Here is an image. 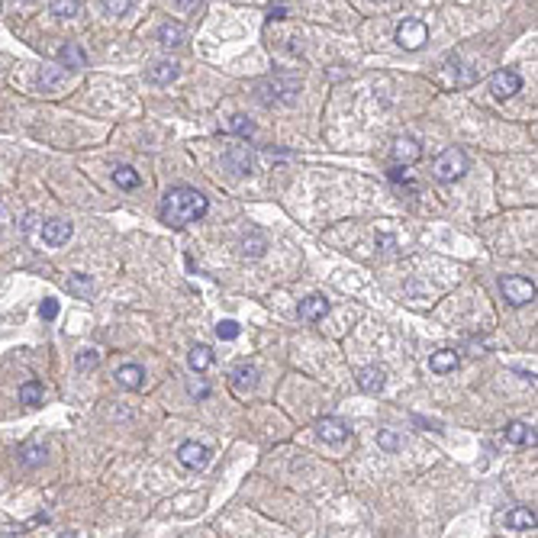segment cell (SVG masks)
<instances>
[{"mask_svg":"<svg viewBox=\"0 0 538 538\" xmlns=\"http://www.w3.org/2000/svg\"><path fill=\"white\" fill-rule=\"evenodd\" d=\"M233 384H235V390L239 393L252 390L255 384H258V371H255L252 364H239V368L233 371Z\"/></svg>","mask_w":538,"mask_h":538,"instance_id":"cell-22","label":"cell"},{"mask_svg":"<svg viewBox=\"0 0 538 538\" xmlns=\"http://www.w3.org/2000/svg\"><path fill=\"white\" fill-rule=\"evenodd\" d=\"M384 384H387L384 368H377V364H364V368H358V387L364 393H380L384 390Z\"/></svg>","mask_w":538,"mask_h":538,"instance_id":"cell-13","label":"cell"},{"mask_svg":"<svg viewBox=\"0 0 538 538\" xmlns=\"http://www.w3.org/2000/svg\"><path fill=\"white\" fill-rule=\"evenodd\" d=\"M178 74H180L178 62H155L148 68V81L152 84H171V81H178Z\"/></svg>","mask_w":538,"mask_h":538,"instance_id":"cell-17","label":"cell"},{"mask_svg":"<svg viewBox=\"0 0 538 538\" xmlns=\"http://www.w3.org/2000/svg\"><path fill=\"white\" fill-rule=\"evenodd\" d=\"M377 445L384 448V452H400L406 442H403V435L397 432V429H380V432H377Z\"/></svg>","mask_w":538,"mask_h":538,"instance_id":"cell-28","label":"cell"},{"mask_svg":"<svg viewBox=\"0 0 538 538\" xmlns=\"http://www.w3.org/2000/svg\"><path fill=\"white\" fill-rule=\"evenodd\" d=\"M62 78H65L62 68H52V71H45V74H43V87H45V91H55V87L62 84Z\"/></svg>","mask_w":538,"mask_h":538,"instance_id":"cell-34","label":"cell"},{"mask_svg":"<svg viewBox=\"0 0 538 538\" xmlns=\"http://www.w3.org/2000/svg\"><path fill=\"white\" fill-rule=\"evenodd\" d=\"M222 165L233 171V174L245 178V174H252L255 159H252V152H248V145H233V148L222 152Z\"/></svg>","mask_w":538,"mask_h":538,"instance_id":"cell-9","label":"cell"},{"mask_svg":"<svg viewBox=\"0 0 538 538\" xmlns=\"http://www.w3.org/2000/svg\"><path fill=\"white\" fill-rule=\"evenodd\" d=\"M390 159H393V165H400V168H410V165H416V161L422 159V145L416 142V139H410V136L393 139Z\"/></svg>","mask_w":538,"mask_h":538,"instance_id":"cell-6","label":"cell"},{"mask_svg":"<svg viewBox=\"0 0 538 538\" xmlns=\"http://www.w3.org/2000/svg\"><path fill=\"white\" fill-rule=\"evenodd\" d=\"M20 461L26 467H39L45 461V448H43V445H23V448H20Z\"/></svg>","mask_w":538,"mask_h":538,"instance_id":"cell-29","label":"cell"},{"mask_svg":"<svg viewBox=\"0 0 538 538\" xmlns=\"http://www.w3.org/2000/svg\"><path fill=\"white\" fill-rule=\"evenodd\" d=\"M184 39H187V32H184V26L174 20L161 23L159 26V43L165 45V49H178V45H184Z\"/></svg>","mask_w":538,"mask_h":538,"instance_id":"cell-16","label":"cell"},{"mask_svg":"<svg viewBox=\"0 0 538 538\" xmlns=\"http://www.w3.org/2000/svg\"><path fill=\"white\" fill-rule=\"evenodd\" d=\"M519 87H522V78L516 71H509V68H500V71L490 78V94L496 100H509L513 94H519Z\"/></svg>","mask_w":538,"mask_h":538,"instance_id":"cell-7","label":"cell"},{"mask_svg":"<svg viewBox=\"0 0 538 538\" xmlns=\"http://www.w3.org/2000/svg\"><path fill=\"white\" fill-rule=\"evenodd\" d=\"M78 368L81 371H94L97 364H100V355H97V351H91V349H84V351H78Z\"/></svg>","mask_w":538,"mask_h":538,"instance_id":"cell-32","label":"cell"},{"mask_svg":"<svg viewBox=\"0 0 538 538\" xmlns=\"http://www.w3.org/2000/svg\"><path fill=\"white\" fill-rule=\"evenodd\" d=\"M20 403L23 406H39L43 403V384L39 380H26L20 387Z\"/></svg>","mask_w":538,"mask_h":538,"instance_id":"cell-26","label":"cell"},{"mask_svg":"<svg viewBox=\"0 0 538 538\" xmlns=\"http://www.w3.org/2000/svg\"><path fill=\"white\" fill-rule=\"evenodd\" d=\"M58 62L65 65V68H74V71H81V68H87V52L81 49L78 43H65L62 49H58Z\"/></svg>","mask_w":538,"mask_h":538,"instance_id":"cell-15","label":"cell"},{"mask_svg":"<svg viewBox=\"0 0 538 538\" xmlns=\"http://www.w3.org/2000/svg\"><path fill=\"white\" fill-rule=\"evenodd\" d=\"M467 174V155L461 148H445L442 155L432 161V178L438 184H454Z\"/></svg>","mask_w":538,"mask_h":538,"instance_id":"cell-3","label":"cell"},{"mask_svg":"<svg viewBox=\"0 0 538 538\" xmlns=\"http://www.w3.org/2000/svg\"><path fill=\"white\" fill-rule=\"evenodd\" d=\"M187 364H190V371L203 374V371L213 364V351L207 349V345H194V349H190V355H187Z\"/></svg>","mask_w":538,"mask_h":538,"instance_id":"cell-23","label":"cell"},{"mask_svg":"<svg viewBox=\"0 0 538 538\" xmlns=\"http://www.w3.org/2000/svg\"><path fill=\"white\" fill-rule=\"evenodd\" d=\"M210 210V200L203 197L197 187H171L165 197H161V207H159V216L161 222H168L171 229H184L187 222H197L207 216Z\"/></svg>","mask_w":538,"mask_h":538,"instance_id":"cell-1","label":"cell"},{"mask_svg":"<svg viewBox=\"0 0 538 538\" xmlns=\"http://www.w3.org/2000/svg\"><path fill=\"white\" fill-rule=\"evenodd\" d=\"M500 294H503V300H506L509 306H526L538 296V290L528 277L513 274V277H503V281H500Z\"/></svg>","mask_w":538,"mask_h":538,"instance_id":"cell-4","label":"cell"},{"mask_svg":"<svg viewBox=\"0 0 538 538\" xmlns=\"http://www.w3.org/2000/svg\"><path fill=\"white\" fill-rule=\"evenodd\" d=\"M503 435H506L509 445H535L538 442L535 429H532V425H526V422H509Z\"/></svg>","mask_w":538,"mask_h":538,"instance_id":"cell-20","label":"cell"},{"mask_svg":"<svg viewBox=\"0 0 538 538\" xmlns=\"http://www.w3.org/2000/svg\"><path fill=\"white\" fill-rule=\"evenodd\" d=\"M39 316H43V319H55V316H58V300H43V303H39Z\"/></svg>","mask_w":538,"mask_h":538,"instance_id":"cell-35","label":"cell"},{"mask_svg":"<svg viewBox=\"0 0 538 538\" xmlns=\"http://www.w3.org/2000/svg\"><path fill=\"white\" fill-rule=\"evenodd\" d=\"M229 132H235V136H242V139H252L255 136V123L245 113H235V117H229Z\"/></svg>","mask_w":538,"mask_h":538,"instance_id":"cell-27","label":"cell"},{"mask_svg":"<svg viewBox=\"0 0 538 538\" xmlns=\"http://www.w3.org/2000/svg\"><path fill=\"white\" fill-rule=\"evenodd\" d=\"M300 91H303V84L296 74H271V78H261L255 84V97L264 106H290L296 104Z\"/></svg>","mask_w":538,"mask_h":538,"instance_id":"cell-2","label":"cell"},{"mask_svg":"<svg viewBox=\"0 0 538 538\" xmlns=\"http://www.w3.org/2000/svg\"><path fill=\"white\" fill-rule=\"evenodd\" d=\"M117 384L123 390H142V384H145V368H139V364H123L117 368Z\"/></svg>","mask_w":538,"mask_h":538,"instance_id":"cell-14","label":"cell"},{"mask_svg":"<svg viewBox=\"0 0 538 538\" xmlns=\"http://www.w3.org/2000/svg\"><path fill=\"white\" fill-rule=\"evenodd\" d=\"M296 316L303 319V323H319V319L329 316V300L326 296H306V300H300V306H296Z\"/></svg>","mask_w":538,"mask_h":538,"instance_id":"cell-11","label":"cell"},{"mask_svg":"<svg viewBox=\"0 0 538 538\" xmlns=\"http://www.w3.org/2000/svg\"><path fill=\"white\" fill-rule=\"evenodd\" d=\"M190 397H210V387L207 384H197V380H190Z\"/></svg>","mask_w":538,"mask_h":538,"instance_id":"cell-36","label":"cell"},{"mask_svg":"<svg viewBox=\"0 0 538 538\" xmlns=\"http://www.w3.org/2000/svg\"><path fill=\"white\" fill-rule=\"evenodd\" d=\"M68 294L81 296V300H87V296H94V277L91 274H81V271H74V274H68Z\"/></svg>","mask_w":538,"mask_h":538,"instance_id":"cell-21","label":"cell"},{"mask_svg":"<svg viewBox=\"0 0 538 538\" xmlns=\"http://www.w3.org/2000/svg\"><path fill=\"white\" fill-rule=\"evenodd\" d=\"M264 252H268V239H264L261 233H248L242 239V255H245V258H261Z\"/></svg>","mask_w":538,"mask_h":538,"instance_id":"cell-24","label":"cell"},{"mask_svg":"<svg viewBox=\"0 0 538 538\" xmlns=\"http://www.w3.org/2000/svg\"><path fill=\"white\" fill-rule=\"evenodd\" d=\"M458 351L454 349H442V351H435L432 358H429V371L432 374H452L454 368H458Z\"/></svg>","mask_w":538,"mask_h":538,"instance_id":"cell-18","label":"cell"},{"mask_svg":"<svg viewBox=\"0 0 538 538\" xmlns=\"http://www.w3.org/2000/svg\"><path fill=\"white\" fill-rule=\"evenodd\" d=\"M178 461L190 471H203V467L210 465V448L200 442H184L178 448Z\"/></svg>","mask_w":538,"mask_h":538,"instance_id":"cell-10","label":"cell"},{"mask_svg":"<svg viewBox=\"0 0 538 538\" xmlns=\"http://www.w3.org/2000/svg\"><path fill=\"white\" fill-rule=\"evenodd\" d=\"M287 16V7H274V10H271V20H284Z\"/></svg>","mask_w":538,"mask_h":538,"instance_id":"cell-37","label":"cell"},{"mask_svg":"<svg viewBox=\"0 0 538 538\" xmlns=\"http://www.w3.org/2000/svg\"><path fill=\"white\" fill-rule=\"evenodd\" d=\"M194 3H197V0H178V7H180V10H190Z\"/></svg>","mask_w":538,"mask_h":538,"instance_id":"cell-38","label":"cell"},{"mask_svg":"<svg viewBox=\"0 0 538 538\" xmlns=\"http://www.w3.org/2000/svg\"><path fill=\"white\" fill-rule=\"evenodd\" d=\"M316 435L326 445H342V442H349L351 429L342 419H338V416H323V419L316 422Z\"/></svg>","mask_w":538,"mask_h":538,"instance_id":"cell-8","label":"cell"},{"mask_svg":"<svg viewBox=\"0 0 538 538\" xmlns=\"http://www.w3.org/2000/svg\"><path fill=\"white\" fill-rule=\"evenodd\" d=\"M239 332H242V326H239L235 319H222L220 326H216V336H220L222 342H233V338H239Z\"/></svg>","mask_w":538,"mask_h":538,"instance_id":"cell-31","label":"cell"},{"mask_svg":"<svg viewBox=\"0 0 538 538\" xmlns=\"http://www.w3.org/2000/svg\"><path fill=\"white\" fill-rule=\"evenodd\" d=\"M397 43H400L403 49L416 52V49H422V45L429 43V26L422 20H403L400 26H397Z\"/></svg>","mask_w":538,"mask_h":538,"instance_id":"cell-5","label":"cell"},{"mask_svg":"<svg viewBox=\"0 0 538 538\" xmlns=\"http://www.w3.org/2000/svg\"><path fill=\"white\" fill-rule=\"evenodd\" d=\"M78 10H81V0H52V16L58 20H71L78 16Z\"/></svg>","mask_w":538,"mask_h":538,"instance_id":"cell-30","label":"cell"},{"mask_svg":"<svg viewBox=\"0 0 538 538\" xmlns=\"http://www.w3.org/2000/svg\"><path fill=\"white\" fill-rule=\"evenodd\" d=\"M129 7H132V0H104V10L110 13V16H123Z\"/></svg>","mask_w":538,"mask_h":538,"instance_id":"cell-33","label":"cell"},{"mask_svg":"<svg viewBox=\"0 0 538 538\" xmlns=\"http://www.w3.org/2000/svg\"><path fill=\"white\" fill-rule=\"evenodd\" d=\"M113 180H117L119 190H136L139 184H142V178H139L136 168H129V165H119L117 171H113Z\"/></svg>","mask_w":538,"mask_h":538,"instance_id":"cell-25","label":"cell"},{"mask_svg":"<svg viewBox=\"0 0 538 538\" xmlns=\"http://www.w3.org/2000/svg\"><path fill=\"white\" fill-rule=\"evenodd\" d=\"M71 222H65V220H49L43 222V242L45 245H52V248H58V245H65L68 239H71Z\"/></svg>","mask_w":538,"mask_h":538,"instance_id":"cell-12","label":"cell"},{"mask_svg":"<svg viewBox=\"0 0 538 538\" xmlns=\"http://www.w3.org/2000/svg\"><path fill=\"white\" fill-rule=\"evenodd\" d=\"M506 528H513V532H528V528H535V509L516 506L513 513H506Z\"/></svg>","mask_w":538,"mask_h":538,"instance_id":"cell-19","label":"cell"}]
</instances>
